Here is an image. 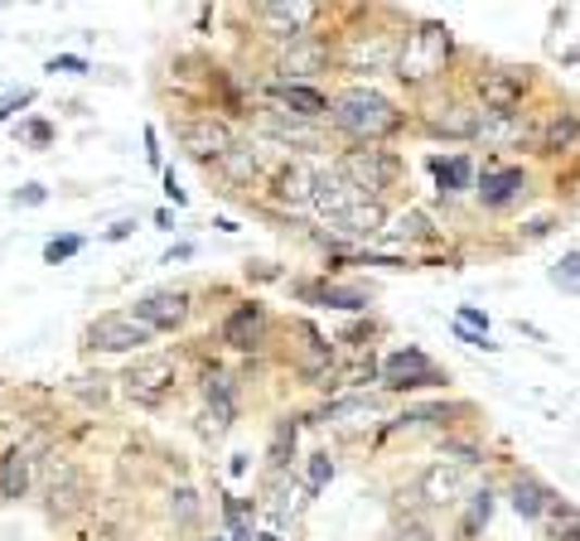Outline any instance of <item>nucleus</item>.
I'll return each instance as SVG.
<instances>
[{
	"label": "nucleus",
	"mask_w": 580,
	"mask_h": 541,
	"mask_svg": "<svg viewBox=\"0 0 580 541\" xmlns=\"http://www.w3.org/2000/svg\"><path fill=\"white\" fill-rule=\"evenodd\" d=\"M329 126L343 131L353 146H382L387 136H396L406 126V116L396 112L392 97H382L378 88H343L329 102Z\"/></svg>",
	"instance_id": "1"
},
{
	"label": "nucleus",
	"mask_w": 580,
	"mask_h": 541,
	"mask_svg": "<svg viewBox=\"0 0 580 541\" xmlns=\"http://www.w3.org/2000/svg\"><path fill=\"white\" fill-rule=\"evenodd\" d=\"M450 53H455V35H450L445 25H436V20H426V25H416L412 35L402 39V53H396L392 73L406 88H426V83H436L440 73H445Z\"/></svg>",
	"instance_id": "2"
},
{
	"label": "nucleus",
	"mask_w": 580,
	"mask_h": 541,
	"mask_svg": "<svg viewBox=\"0 0 580 541\" xmlns=\"http://www.w3.org/2000/svg\"><path fill=\"white\" fill-rule=\"evenodd\" d=\"M335 169L363 193V199H378V203H382V193L396 189V179H402V160L382 146H349Z\"/></svg>",
	"instance_id": "3"
},
{
	"label": "nucleus",
	"mask_w": 580,
	"mask_h": 541,
	"mask_svg": "<svg viewBox=\"0 0 580 541\" xmlns=\"http://www.w3.org/2000/svg\"><path fill=\"white\" fill-rule=\"evenodd\" d=\"M146 343H155V334L131 310H106V315H97L83 329V349H92V353H141Z\"/></svg>",
	"instance_id": "4"
},
{
	"label": "nucleus",
	"mask_w": 580,
	"mask_h": 541,
	"mask_svg": "<svg viewBox=\"0 0 580 541\" xmlns=\"http://www.w3.org/2000/svg\"><path fill=\"white\" fill-rule=\"evenodd\" d=\"M329 63H335L329 39L310 29V35H295V39H286V45H276L272 68H276V83H310V78H319Z\"/></svg>",
	"instance_id": "5"
},
{
	"label": "nucleus",
	"mask_w": 580,
	"mask_h": 541,
	"mask_svg": "<svg viewBox=\"0 0 580 541\" xmlns=\"http://www.w3.org/2000/svg\"><path fill=\"white\" fill-rule=\"evenodd\" d=\"M122 392L131 397L136 406L155 411L175 392V358H169V353H141V358L122 373Z\"/></svg>",
	"instance_id": "6"
},
{
	"label": "nucleus",
	"mask_w": 580,
	"mask_h": 541,
	"mask_svg": "<svg viewBox=\"0 0 580 541\" xmlns=\"http://www.w3.org/2000/svg\"><path fill=\"white\" fill-rule=\"evenodd\" d=\"M382 387L387 392H426V387H445V373H440L426 349L406 343V349L382 358Z\"/></svg>",
	"instance_id": "7"
},
{
	"label": "nucleus",
	"mask_w": 580,
	"mask_h": 541,
	"mask_svg": "<svg viewBox=\"0 0 580 541\" xmlns=\"http://www.w3.org/2000/svg\"><path fill=\"white\" fill-rule=\"evenodd\" d=\"M396 53H402V39L387 35V29H358V35L343 39L339 63L349 73H392Z\"/></svg>",
	"instance_id": "8"
},
{
	"label": "nucleus",
	"mask_w": 580,
	"mask_h": 541,
	"mask_svg": "<svg viewBox=\"0 0 580 541\" xmlns=\"http://www.w3.org/2000/svg\"><path fill=\"white\" fill-rule=\"evenodd\" d=\"M532 68H483L475 78V102L483 106L489 116H503V112H522V97H528Z\"/></svg>",
	"instance_id": "9"
},
{
	"label": "nucleus",
	"mask_w": 580,
	"mask_h": 541,
	"mask_svg": "<svg viewBox=\"0 0 580 541\" xmlns=\"http://www.w3.org/2000/svg\"><path fill=\"white\" fill-rule=\"evenodd\" d=\"M131 315L141 319L150 334H175V329H185V324H189L193 300H189V290H175V286L146 290V295L131 305Z\"/></svg>",
	"instance_id": "10"
},
{
	"label": "nucleus",
	"mask_w": 580,
	"mask_h": 541,
	"mask_svg": "<svg viewBox=\"0 0 580 541\" xmlns=\"http://www.w3.org/2000/svg\"><path fill=\"white\" fill-rule=\"evenodd\" d=\"M479 126H483V106L465 92H450L445 102H436L426 112V131L445 140H479Z\"/></svg>",
	"instance_id": "11"
},
{
	"label": "nucleus",
	"mask_w": 580,
	"mask_h": 541,
	"mask_svg": "<svg viewBox=\"0 0 580 541\" xmlns=\"http://www.w3.org/2000/svg\"><path fill=\"white\" fill-rule=\"evenodd\" d=\"M45 507H49V517H59V523H68V517H78L83 507H88V479H83L78 464H63V460L49 464Z\"/></svg>",
	"instance_id": "12"
},
{
	"label": "nucleus",
	"mask_w": 580,
	"mask_h": 541,
	"mask_svg": "<svg viewBox=\"0 0 580 541\" xmlns=\"http://www.w3.org/2000/svg\"><path fill=\"white\" fill-rule=\"evenodd\" d=\"M232 140H238L232 126L218 122V116H189V122H179V146H185L199 165H218L232 150Z\"/></svg>",
	"instance_id": "13"
},
{
	"label": "nucleus",
	"mask_w": 580,
	"mask_h": 541,
	"mask_svg": "<svg viewBox=\"0 0 580 541\" xmlns=\"http://www.w3.org/2000/svg\"><path fill=\"white\" fill-rule=\"evenodd\" d=\"M475 199H479L489 213L513 209V203L528 199V169H522V165H489V169H483V175L475 179Z\"/></svg>",
	"instance_id": "14"
},
{
	"label": "nucleus",
	"mask_w": 580,
	"mask_h": 541,
	"mask_svg": "<svg viewBox=\"0 0 580 541\" xmlns=\"http://www.w3.org/2000/svg\"><path fill=\"white\" fill-rule=\"evenodd\" d=\"M266 334H272V315H266L262 300H247V305H238L228 319H223V343L238 353H262Z\"/></svg>",
	"instance_id": "15"
},
{
	"label": "nucleus",
	"mask_w": 580,
	"mask_h": 541,
	"mask_svg": "<svg viewBox=\"0 0 580 541\" xmlns=\"http://www.w3.org/2000/svg\"><path fill=\"white\" fill-rule=\"evenodd\" d=\"M416 489H421V498L431 507H459L469 493H475V489H469V469H465V464H455V460L431 464V469L421 474V483H416Z\"/></svg>",
	"instance_id": "16"
},
{
	"label": "nucleus",
	"mask_w": 580,
	"mask_h": 541,
	"mask_svg": "<svg viewBox=\"0 0 580 541\" xmlns=\"http://www.w3.org/2000/svg\"><path fill=\"white\" fill-rule=\"evenodd\" d=\"M315 169L319 165H310V160H286V165L272 175V203L276 209H290V213L310 209V203H315Z\"/></svg>",
	"instance_id": "17"
},
{
	"label": "nucleus",
	"mask_w": 580,
	"mask_h": 541,
	"mask_svg": "<svg viewBox=\"0 0 580 541\" xmlns=\"http://www.w3.org/2000/svg\"><path fill=\"white\" fill-rule=\"evenodd\" d=\"M315 15L319 10L305 5V0H266V5H256V25H262L276 45H286V39H295V35H310V20Z\"/></svg>",
	"instance_id": "18"
},
{
	"label": "nucleus",
	"mask_w": 580,
	"mask_h": 541,
	"mask_svg": "<svg viewBox=\"0 0 580 541\" xmlns=\"http://www.w3.org/2000/svg\"><path fill=\"white\" fill-rule=\"evenodd\" d=\"M358 199H363V193L353 189V184L343 179L335 165H319V169H315V203H310V209H315L325 223H335L339 213H349Z\"/></svg>",
	"instance_id": "19"
},
{
	"label": "nucleus",
	"mask_w": 580,
	"mask_h": 541,
	"mask_svg": "<svg viewBox=\"0 0 580 541\" xmlns=\"http://www.w3.org/2000/svg\"><path fill=\"white\" fill-rule=\"evenodd\" d=\"M508 507L522 523H546V513L556 507V493L546 489L537 474H513L508 479Z\"/></svg>",
	"instance_id": "20"
},
{
	"label": "nucleus",
	"mask_w": 580,
	"mask_h": 541,
	"mask_svg": "<svg viewBox=\"0 0 580 541\" xmlns=\"http://www.w3.org/2000/svg\"><path fill=\"white\" fill-rule=\"evenodd\" d=\"M272 97L281 102V112L300 116V122H325L329 116V97L315 83H272Z\"/></svg>",
	"instance_id": "21"
},
{
	"label": "nucleus",
	"mask_w": 580,
	"mask_h": 541,
	"mask_svg": "<svg viewBox=\"0 0 580 541\" xmlns=\"http://www.w3.org/2000/svg\"><path fill=\"white\" fill-rule=\"evenodd\" d=\"M329 227H335L329 237H349V242H363V237L387 232V209H382L378 199H358L349 213H339V218L329 223Z\"/></svg>",
	"instance_id": "22"
},
{
	"label": "nucleus",
	"mask_w": 580,
	"mask_h": 541,
	"mask_svg": "<svg viewBox=\"0 0 580 541\" xmlns=\"http://www.w3.org/2000/svg\"><path fill=\"white\" fill-rule=\"evenodd\" d=\"M203 402H209V420L218 430H228L238 420V382H232L223 367H209L203 373Z\"/></svg>",
	"instance_id": "23"
},
{
	"label": "nucleus",
	"mask_w": 580,
	"mask_h": 541,
	"mask_svg": "<svg viewBox=\"0 0 580 541\" xmlns=\"http://www.w3.org/2000/svg\"><path fill=\"white\" fill-rule=\"evenodd\" d=\"M295 290L310 300V305L349 310V315L368 310V300H373V290H363V286H339V280H305V286H295Z\"/></svg>",
	"instance_id": "24"
},
{
	"label": "nucleus",
	"mask_w": 580,
	"mask_h": 541,
	"mask_svg": "<svg viewBox=\"0 0 580 541\" xmlns=\"http://www.w3.org/2000/svg\"><path fill=\"white\" fill-rule=\"evenodd\" d=\"M431 175H436L440 199H455V193L475 189L479 169H475V160L469 155H431Z\"/></svg>",
	"instance_id": "25"
},
{
	"label": "nucleus",
	"mask_w": 580,
	"mask_h": 541,
	"mask_svg": "<svg viewBox=\"0 0 580 541\" xmlns=\"http://www.w3.org/2000/svg\"><path fill=\"white\" fill-rule=\"evenodd\" d=\"M537 140V126L528 122L522 112H503V116H489L483 112V126H479V140L483 146H493V150H503V146H518V140Z\"/></svg>",
	"instance_id": "26"
},
{
	"label": "nucleus",
	"mask_w": 580,
	"mask_h": 541,
	"mask_svg": "<svg viewBox=\"0 0 580 541\" xmlns=\"http://www.w3.org/2000/svg\"><path fill=\"white\" fill-rule=\"evenodd\" d=\"M262 131L286 140V146H319V122H300V116H286L281 106L262 112Z\"/></svg>",
	"instance_id": "27"
},
{
	"label": "nucleus",
	"mask_w": 580,
	"mask_h": 541,
	"mask_svg": "<svg viewBox=\"0 0 580 541\" xmlns=\"http://www.w3.org/2000/svg\"><path fill=\"white\" fill-rule=\"evenodd\" d=\"M218 175L228 184H252L256 175H262V160H256L252 140H232V150L218 160Z\"/></svg>",
	"instance_id": "28"
},
{
	"label": "nucleus",
	"mask_w": 580,
	"mask_h": 541,
	"mask_svg": "<svg viewBox=\"0 0 580 541\" xmlns=\"http://www.w3.org/2000/svg\"><path fill=\"white\" fill-rule=\"evenodd\" d=\"M576 140H580V122L571 112H556L552 122L537 131V150H542V155H562V150H571Z\"/></svg>",
	"instance_id": "29"
},
{
	"label": "nucleus",
	"mask_w": 580,
	"mask_h": 541,
	"mask_svg": "<svg viewBox=\"0 0 580 541\" xmlns=\"http://www.w3.org/2000/svg\"><path fill=\"white\" fill-rule=\"evenodd\" d=\"M25 493H29V454L5 450V460H0V498H5V503H20Z\"/></svg>",
	"instance_id": "30"
},
{
	"label": "nucleus",
	"mask_w": 580,
	"mask_h": 541,
	"mask_svg": "<svg viewBox=\"0 0 580 541\" xmlns=\"http://www.w3.org/2000/svg\"><path fill=\"white\" fill-rule=\"evenodd\" d=\"M387 237H396V242H436V223L426 218L421 209H406L402 218H396V227H387Z\"/></svg>",
	"instance_id": "31"
},
{
	"label": "nucleus",
	"mask_w": 580,
	"mask_h": 541,
	"mask_svg": "<svg viewBox=\"0 0 580 541\" xmlns=\"http://www.w3.org/2000/svg\"><path fill=\"white\" fill-rule=\"evenodd\" d=\"M546 280H552V290H562V295H580V247L556 256L552 270H546Z\"/></svg>",
	"instance_id": "32"
},
{
	"label": "nucleus",
	"mask_w": 580,
	"mask_h": 541,
	"mask_svg": "<svg viewBox=\"0 0 580 541\" xmlns=\"http://www.w3.org/2000/svg\"><path fill=\"white\" fill-rule=\"evenodd\" d=\"M546 541H580V513L571 503H562V498L546 513Z\"/></svg>",
	"instance_id": "33"
},
{
	"label": "nucleus",
	"mask_w": 580,
	"mask_h": 541,
	"mask_svg": "<svg viewBox=\"0 0 580 541\" xmlns=\"http://www.w3.org/2000/svg\"><path fill=\"white\" fill-rule=\"evenodd\" d=\"M343 416H378V397H343V402H329L325 411H319V420H343Z\"/></svg>",
	"instance_id": "34"
},
{
	"label": "nucleus",
	"mask_w": 580,
	"mask_h": 541,
	"mask_svg": "<svg viewBox=\"0 0 580 541\" xmlns=\"http://www.w3.org/2000/svg\"><path fill=\"white\" fill-rule=\"evenodd\" d=\"M88 252V237H78V232H63V237H49L45 242V262L49 266H63V262H73V256H83Z\"/></svg>",
	"instance_id": "35"
},
{
	"label": "nucleus",
	"mask_w": 580,
	"mask_h": 541,
	"mask_svg": "<svg viewBox=\"0 0 580 541\" xmlns=\"http://www.w3.org/2000/svg\"><path fill=\"white\" fill-rule=\"evenodd\" d=\"M493 498H499V493H493L489 483H483V489H475V493H469V517H465V537H475L479 527H489V517H493Z\"/></svg>",
	"instance_id": "36"
},
{
	"label": "nucleus",
	"mask_w": 580,
	"mask_h": 541,
	"mask_svg": "<svg viewBox=\"0 0 580 541\" xmlns=\"http://www.w3.org/2000/svg\"><path fill=\"white\" fill-rule=\"evenodd\" d=\"M335 474H339V464L329 460V454H310V464H305V483H310V493H325L329 483H335Z\"/></svg>",
	"instance_id": "37"
},
{
	"label": "nucleus",
	"mask_w": 580,
	"mask_h": 541,
	"mask_svg": "<svg viewBox=\"0 0 580 541\" xmlns=\"http://www.w3.org/2000/svg\"><path fill=\"white\" fill-rule=\"evenodd\" d=\"M169 517H175L179 527L199 523V493H193V489H175V493H169Z\"/></svg>",
	"instance_id": "38"
},
{
	"label": "nucleus",
	"mask_w": 580,
	"mask_h": 541,
	"mask_svg": "<svg viewBox=\"0 0 580 541\" xmlns=\"http://www.w3.org/2000/svg\"><path fill=\"white\" fill-rule=\"evenodd\" d=\"M25 106H35V88H10V92H0V126L15 122Z\"/></svg>",
	"instance_id": "39"
},
{
	"label": "nucleus",
	"mask_w": 580,
	"mask_h": 541,
	"mask_svg": "<svg viewBox=\"0 0 580 541\" xmlns=\"http://www.w3.org/2000/svg\"><path fill=\"white\" fill-rule=\"evenodd\" d=\"M286 445L295 450V416H286L281 426H276V440H272V464L276 469H286Z\"/></svg>",
	"instance_id": "40"
},
{
	"label": "nucleus",
	"mask_w": 580,
	"mask_h": 541,
	"mask_svg": "<svg viewBox=\"0 0 580 541\" xmlns=\"http://www.w3.org/2000/svg\"><path fill=\"white\" fill-rule=\"evenodd\" d=\"M10 203H15V209H39V203H49V189L45 184H20V189L10 193Z\"/></svg>",
	"instance_id": "41"
},
{
	"label": "nucleus",
	"mask_w": 580,
	"mask_h": 541,
	"mask_svg": "<svg viewBox=\"0 0 580 541\" xmlns=\"http://www.w3.org/2000/svg\"><path fill=\"white\" fill-rule=\"evenodd\" d=\"M445 454H455V464H465V469H475V464L483 460V450L475 445V440H445Z\"/></svg>",
	"instance_id": "42"
},
{
	"label": "nucleus",
	"mask_w": 580,
	"mask_h": 541,
	"mask_svg": "<svg viewBox=\"0 0 580 541\" xmlns=\"http://www.w3.org/2000/svg\"><path fill=\"white\" fill-rule=\"evenodd\" d=\"M92 63L83 59V53H53L49 59V73H73V78H78V73H88Z\"/></svg>",
	"instance_id": "43"
},
{
	"label": "nucleus",
	"mask_w": 580,
	"mask_h": 541,
	"mask_svg": "<svg viewBox=\"0 0 580 541\" xmlns=\"http://www.w3.org/2000/svg\"><path fill=\"white\" fill-rule=\"evenodd\" d=\"M455 324H465V329H475V334H489V310L459 305V310H455Z\"/></svg>",
	"instance_id": "44"
},
{
	"label": "nucleus",
	"mask_w": 580,
	"mask_h": 541,
	"mask_svg": "<svg viewBox=\"0 0 580 541\" xmlns=\"http://www.w3.org/2000/svg\"><path fill=\"white\" fill-rule=\"evenodd\" d=\"M455 339L469 343V349H479V353H499L503 349V343H493L489 334H475V329H465V324H455Z\"/></svg>",
	"instance_id": "45"
},
{
	"label": "nucleus",
	"mask_w": 580,
	"mask_h": 541,
	"mask_svg": "<svg viewBox=\"0 0 580 541\" xmlns=\"http://www.w3.org/2000/svg\"><path fill=\"white\" fill-rule=\"evenodd\" d=\"M20 136H25L29 146H39V150H45L49 140H53V126H49V122H39V116H35V122H25V126H20Z\"/></svg>",
	"instance_id": "46"
},
{
	"label": "nucleus",
	"mask_w": 580,
	"mask_h": 541,
	"mask_svg": "<svg viewBox=\"0 0 580 541\" xmlns=\"http://www.w3.org/2000/svg\"><path fill=\"white\" fill-rule=\"evenodd\" d=\"M165 199H169V203H175V209H185V203H189V193H185V189H179L175 169H165Z\"/></svg>",
	"instance_id": "47"
},
{
	"label": "nucleus",
	"mask_w": 580,
	"mask_h": 541,
	"mask_svg": "<svg viewBox=\"0 0 580 541\" xmlns=\"http://www.w3.org/2000/svg\"><path fill=\"white\" fill-rule=\"evenodd\" d=\"M193 252H199L193 242H175V247L165 252V266H175V262H193Z\"/></svg>",
	"instance_id": "48"
},
{
	"label": "nucleus",
	"mask_w": 580,
	"mask_h": 541,
	"mask_svg": "<svg viewBox=\"0 0 580 541\" xmlns=\"http://www.w3.org/2000/svg\"><path fill=\"white\" fill-rule=\"evenodd\" d=\"M136 232V218H122V223H112L106 227V242H126V237Z\"/></svg>",
	"instance_id": "49"
},
{
	"label": "nucleus",
	"mask_w": 580,
	"mask_h": 541,
	"mask_svg": "<svg viewBox=\"0 0 580 541\" xmlns=\"http://www.w3.org/2000/svg\"><path fill=\"white\" fill-rule=\"evenodd\" d=\"M146 160L155 169H165V155H160V140H155V131H146Z\"/></svg>",
	"instance_id": "50"
},
{
	"label": "nucleus",
	"mask_w": 580,
	"mask_h": 541,
	"mask_svg": "<svg viewBox=\"0 0 580 541\" xmlns=\"http://www.w3.org/2000/svg\"><path fill=\"white\" fill-rule=\"evenodd\" d=\"M546 232H552V223L537 218V223H528V232H522V237H528V242H537V237H546Z\"/></svg>",
	"instance_id": "51"
},
{
	"label": "nucleus",
	"mask_w": 580,
	"mask_h": 541,
	"mask_svg": "<svg viewBox=\"0 0 580 541\" xmlns=\"http://www.w3.org/2000/svg\"><path fill=\"white\" fill-rule=\"evenodd\" d=\"M155 223L165 227V232H175V213H169V209H160V213H155Z\"/></svg>",
	"instance_id": "52"
},
{
	"label": "nucleus",
	"mask_w": 580,
	"mask_h": 541,
	"mask_svg": "<svg viewBox=\"0 0 580 541\" xmlns=\"http://www.w3.org/2000/svg\"><path fill=\"white\" fill-rule=\"evenodd\" d=\"M247 276H256V280H276V270L266 266V262H256V270H247Z\"/></svg>",
	"instance_id": "53"
}]
</instances>
